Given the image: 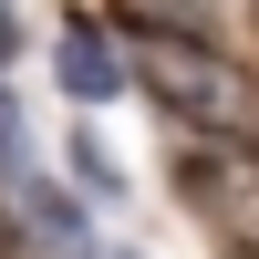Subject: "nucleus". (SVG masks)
I'll use <instances>...</instances> for the list:
<instances>
[{
    "mask_svg": "<svg viewBox=\"0 0 259 259\" xmlns=\"http://www.w3.org/2000/svg\"><path fill=\"white\" fill-rule=\"evenodd\" d=\"M52 83L83 104V114H104V104L135 94V73H124V31L104 11H62L52 21Z\"/></svg>",
    "mask_w": 259,
    "mask_h": 259,
    "instance_id": "3",
    "label": "nucleus"
},
{
    "mask_svg": "<svg viewBox=\"0 0 259 259\" xmlns=\"http://www.w3.org/2000/svg\"><path fill=\"white\" fill-rule=\"evenodd\" d=\"M177 166H187V207H197L239 259H259V145H207V135H187Z\"/></svg>",
    "mask_w": 259,
    "mask_h": 259,
    "instance_id": "2",
    "label": "nucleus"
},
{
    "mask_svg": "<svg viewBox=\"0 0 259 259\" xmlns=\"http://www.w3.org/2000/svg\"><path fill=\"white\" fill-rule=\"evenodd\" d=\"M104 259H145V249H104Z\"/></svg>",
    "mask_w": 259,
    "mask_h": 259,
    "instance_id": "9",
    "label": "nucleus"
},
{
    "mask_svg": "<svg viewBox=\"0 0 259 259\" xmlns=\"http://www.w3.org/2000/svg\"><path fill=\"white\" fill-rule=\"evenodd\" d=\"M31 177H52V166H41L31 124H21V94H11V73H0V197H21Z\"/></svg>",
    "mask_w": 259,
    "mask_h": 259,
    "instance_id": "7",
    "label": "nucleus"
},
{
    "mask_svg": "<svg viewBox=\"0 0 259 259\" xmlns=\"http://www.w3.org/2000/svg\"><path fill=\"white\" fill-rule=\"evenodd\" d=\"M21 52H31V31H21V11H11V0H0V73H11Z\"/></svg>",
    "mask_w": 259,
    "mask_h": 259,
    "instance_id": "8",
    "label": "nucleus"
},
{
    "mask_svg": "<svg viewBox=\"0 0 259 259\" xmlns=\"http://www.w3.org/2000/svg\"><path fill=\"white\" fill-rule=\"evenodd\" d=\"M124 31V21H114ZM124 73L166 104L177 135H207V145H259V73L228 62L218 41H187V31H124Z\"/></svg>",
    "mask_w": 259,
    "mask_h": 259,
    "instance_id": "1",
    "label": "nucleus"
},
{
    "mask_svg": "<svg viewBox=\"0 0 259 259\" xmlns=\"http://www.w3.org/2000/svg\"><path fill=\"white\" fill-rule=\"evenodd\" d=\"M62 166H73V187H83V207H124V166H114V145H104V124L94 114H73L62 124Z\"/></svg>",
    "mask_w": 259,
    "mask_h": 259,
    "instance_id": "5",
    "label": "nucleus"
},
{
    "mask_svg": "<svg viewBox=\"0 0 259 259\" xmlns=\"http://www.w3.org/2000/svg\"><path fill=\"white\" fill-rule=\"evenodd\" d=\"M11 207H21V228H31V239L52 249V259H104V249H94V207H83V187H62V177H31Z\"/></svg>",
    "mask_w": 259,
    "mask_h": 259,
    "instance_id": "4",
    "label": "nucleus"
},
{
    "mask_svg": "<svg viewBox=\"0 0 259 259\" xmlns=\"http://www.w3.org/2000/svg\"><path fill=\"white\" fill-rule=\"evenodd\" d=\"M239 11H249V0H114L124 31H187V41H218Z\"/></svg>",
    "mask_w": 259,
    "mask_h": 259,
    "instance_id": "6",
    "label": "nucleus"
}]
</instances>
